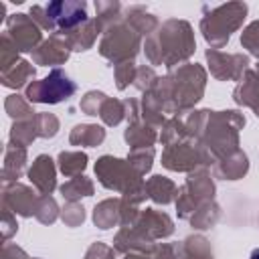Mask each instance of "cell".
Returning a JSON list of instances; mask_svg holds the SVG:
<instances>
[{"label": "cell", "instance_id": "1", "mask_svg": "<svg viewBox=\"0 0 259 259\" xmlns=\"http://www.w3.org/2000/svg\"><path fill=\"white\" fill-rule=\"evenodd\" d=\"M47 12L59 26H73L87 18L85 6L79 2H53L47 6Z\"/></svg>", "mask_w": 259, "mask_h": 259}, {"label": "cell", "instance_id": "2", "mask_svg": "<svg viewBox=\"0 0 259 259\" xmlns=\"http://www.w3.org/2000/svg\"><path fill=\"white\" fill-rule=\"evenodd\" d=\"M73 91H75L73 83H71L61 71H53L51 77H47L45 83H42L40 99H42V101H59V99L71 95Z\"/></svg>", "mask_w": 259, "mask_h": 259}]
</instances>
